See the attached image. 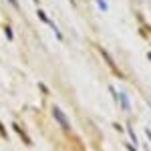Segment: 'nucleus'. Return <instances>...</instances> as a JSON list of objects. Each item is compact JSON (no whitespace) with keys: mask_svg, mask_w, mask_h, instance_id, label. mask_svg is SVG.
Masks as SVG:
<instances>
[{"mask_svg":"<svg viewBox=\"0 0 151 151\" xmlns=\"http://www.w3.org/2000/svg\"><path fill=\"white\" fill-rule=\"evenodd\" d=\"M52 113H55V117L58 119V123H60L63 127H69V121H67V117H65V113H63L58 107H52Z\"/></svg>","mask_w":151,"mask_h":151,"instance_id":"f257e3e1","label":"nucleus"},{"mask_svg":"<svg viewBox=\"0 0 151 151\" xmlns=\"http://www.w3.org/2000/svg\"><path fill=\"white\" fill-rule=\"evenodd\" d=\"M113 93H115V91H113ZM115 97H119V101H121V107L127 111V109H129V99L125 97V93H115Z\"/></svg>","mask_w":151,"mask_h":151,"instance_id":"f03ea898","label":"nucleus"},{"mask_svg":"<svg viewBox=\"0 0 151 151\" xmlns=\"http://www.w3.org/2000/svg\"><path fill=\"white\" fill-rule=\"evenodd\" d=\"M10 2H12V4H14V6H18V4H16V0H10Z\"/></svg>","mask_w":151,"mask_h":151,"instance_id":"7ed1b4c3","label":"nucleus"}]
</instances>
